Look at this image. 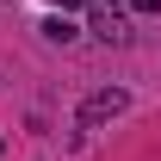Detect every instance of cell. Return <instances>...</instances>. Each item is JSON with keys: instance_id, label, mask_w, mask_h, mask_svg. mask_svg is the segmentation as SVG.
<instances>
[{"instance_id": "1", "label": "cell", "mask_w": 161, "mask_h": 161, "mask_svg": "<svg viewBox=\"0 0 161 161\" xmlns=\"http://www.w3.org/2000/svg\"><path fill=\"white\" fill-rule=\"evenodd\" d=\"M87 31L99 43H130V13L112 0H87Z\"/></svg>"}, {"instance_id": "2", "label": "cell", "mask_w": 161, "mask_h": 161, "mask_svg": "<svg viewBox=\"0 0 161 161\" xmlns=\"http://www.w3.org/2000/svg\"><path fill=\"white\" fill-rule=\"evenodd\" d=\"M124 105H130L124 87H99V93H87V99H80V130H99V124L124 118Z\"/></svg>"}, {"instance_id": "3", "label": "cell", "mask_w": 161, "mask_h": 161, "mask_svg": "<svg viewBox=\"0 0 161 161\" xmlns=\"http://www.w3.org/2000/svg\"><path fill=\"white\" fill-rule=\"evenodd\" d=\"M37 31H43V43H75V37H80V25H68L62 13H50V19H43Z\"/></svg>"}, {"instance_id": "4", "label": "cell", "mask_w": 161, "mask_h": 161, "mask_svg": "<svg viewBox=\"0 0 161 161\" xmlns=\"http://www.w3.org/2000/svg\"><path fill=\"white\" fill-rule=\"evenodd\" d=\"M130 13H142V19H155V13H161V0H130Z\"/></svg>"}, {"instance_id": "5", "label": "cell", "mask_w": 161, "mask_h": 161, "mask_svg": "<svg viewBox=\"0 0 161 161\" xmlns=\"http://www.w3.org/2000/svg\"><path fill=\"white\" fill-rule=\"evenodd\" d=\"M0 155H6V136H0Z\"/></svg>"}]
</instances>
